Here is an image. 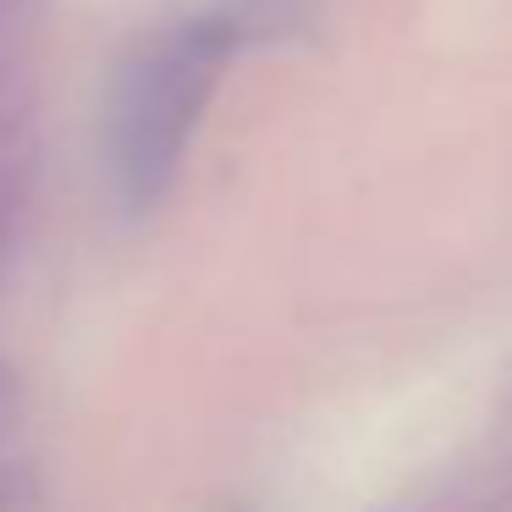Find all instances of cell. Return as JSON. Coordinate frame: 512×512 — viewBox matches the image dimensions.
<instances>
[{"label":"cell","instance_id":"1","mask_svg":"<svg viewBox=\"0 0 512 512\" xmlns=\"http://www.w3.org/2000/svg\"><path fill=\"white\" fill-rule=\"evenodd\" d=\"M232 45V23L193 17V23L138 39L122 56L105 94V144H111V171L127 204L160 199L232 61Z\"/></svg>","mask_w":512,"mask_h":512}]
</instances>
